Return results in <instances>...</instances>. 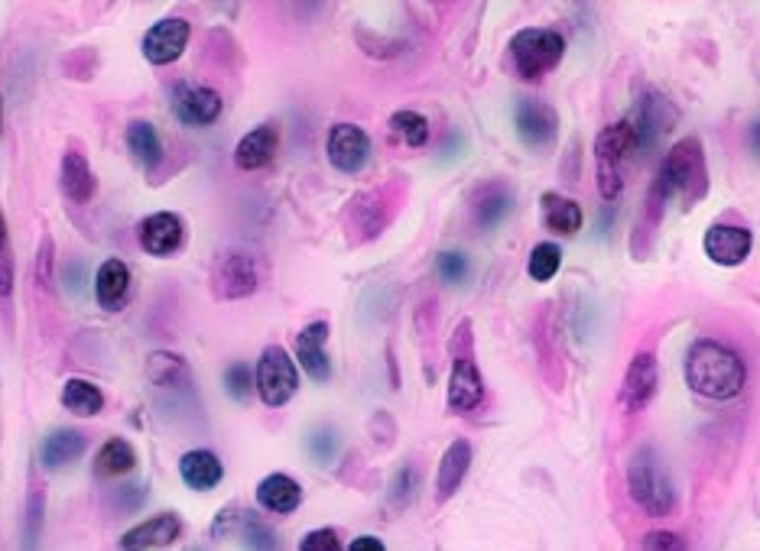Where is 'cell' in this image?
Segmentation results:
<instances>
[{"mask_svg":"<svg viewBox=\"0 0 760 551\" xmlns=\"http://www.w3.org/2000/svg\"><path fill=\"white\" fill-rule=\"evenodd\" d=\"M127 295H130V270H127V263L117 260V257L104 260L95 273L97 305L107 308V312H117L127 302Z\"/></svg>","mask_w":760,"mask_h":551,"instance_id":"4316f807","label":"cell"},{"mask_svg":"<svg viewBox=\"0 0 760 551\" xmlns=\"http://www.w3.org/2000/svg\"><path fill=\"white\" fill-rule=\"evenodd\" d=\"M224 110L221 94L208 85H195V82H180L173 89V114L180 117V124L186 127H211Z\"/></svg>","mask_w":760,"mask_h":551,"instance_id":"9a60e30c","label":"cell"},{"mask_svg":"<svg viewBox=\"0 0 760 551\" xmlns=\"http://www.w3.org/2000/svg\"><path fill=\"white\" fill-rule=\"evenodd\" d=\"M299 551H342V539L335 529H312L302 536Z\"/></svg>","mask_w":760,"mask_h":551,"instance_id":"b9f144b4","label":"cell"},{"mask_svg":"<svg viewBox=\"0 0 760 551\" xmlns=\"http://www.w3.org/2000/svg\"><path fill=\"white\" fill-rule=\"evenodd\" d=\"M469 467H472V445L465 438H456L446 448L442 460H439V473H436V500L439 503H446L449 496H456V490L469 477Z\"/></svg>","mask_w":760,"mask_h":551,"instance_id":"d4e9b609","label":"cell"},{"mask_svg":"<svg viewBox=\"0 0 760 551\" xmlns=\"http://www.w3.org/2000/svg\"><path fill=\"white\" fill-rule=\"evenodd\" d=\"M416 486H419V470L413 464H403L393 480H390V490H387V503L390 509H406L416 496Z\"/></svg>","mask_w":760,"mask_h":551,"instance_id":"74e56055","label":"cell"},{"mask_svg":"<svg viewBox=\"0 0 760 551\" xmlns=\"http://www.w3.org/2000/svg\"><path fill=\"white\" fill-rule=\"evenodd\" d=\"M192 39V26L186 16H163L157 20L147 33H143V43H140V52L150 66L163 69V66H173L186 56Z\"/></svg>","mask_w":760,"mask_h":551,"instance_id":"9c48e42d","label":"cell"},{"mask_svg":"<svg viewBox=\"0 0 760 551\" xmlns=\"http://www.w3.org/2000/svg\"><path fill=\"white\" fill-rule=\"evenodd\" d=\"M124 140H127V150L137 160V166L153 176V169L163 163V137H160V130L150 120H130L127 130H124Z\"/></svg>","mask_w":760,"mask_h":551,"instance_id":"484cf974","label":"cell"},{"mask_svg":"<svg viewBox=\"0 0 760 551\" xmlns=\"http://www.w3.org/2000/svg\"><path fill=\"white\" fill-rule=\"evenodd\" d=\"M46 270L53 273V237H43L39 247V282H46Z\"/></svg>","mask_w":760,"mask_h":551,"instance_id":"f6af8a7d","label":"cell"},{"mask_svg":"<svg viewBox=\"0 0 760 551\" xmlns=\"http://www.w3.org/2000/svg\"><path fill=\"white\" fill-rule=\"evenodd\" d=\"M59 185H62V195L72 201V204H89L97 195V179L85 160V153L79 150H69L62 156V166H59Z\"/></svg>","mask_w":760,"mask_h":551,"instance_id":"7402d4cb","label":"cell"},{"mask_svg":"<svg viewBox=\"0 0 760 551\" xmlns=\"http://www.w3.org/2000/svg\"><path fill=\"white\" fill-rule=\"evenodd\" d=\"M507 52H510V66L520 79H543L546 72H553L563 62L566 39L556 30L527 26V30H517L510 36Z\"/></svg>","mask_w":760,"mask_h":551,"instance_id":"3957f363","label":"cell"},{"mask_svg":"<svg viewBox=\"0 0 760 551\" xmlns=\"http://www.w3.org/2000/svg\"><path fill=\"white\" fill-rule=\"evenodd\" d=\"M644 551H686V542H682L676 532L660 529V532H650V536L644 539Z\"/></svg>","mask_w":760,"mask_h":551,"instance_id":"ee69618b","label":"cell"},{"mask_svg":"<svg viewBox=\"0 0 760 551\" xmlns=\"http://www.w3.org/2000/svg\"><path fill=\"white\" fill-rule=\"evenodd\" d=\"M469 273H472V260H469L462 250H442V254L436 257V276H439V282L459 285V282L469 279Z\"/></svg>","mask_w":760,"mask_h":551,"instance_id":"f35d334b","label":"cell"},{"mask_svg":"<svg viewBox=\"0 0 760 551\" xmlns=\"http://www.w3.org/2000/svg\"><path fill=\"white\" fill-rule=\"evenodd\" d=\"M540 211H543L546 231H553L560 237H572L581 227V208H578V201H572V198L560 195V191H546L540 198Z\"/></svg>","mask_w":760,"mask_h":551,"instance_id":"f546056e","label":"cell"},{"mask_svg":"<svg viewBox=\"0 0 760 551\" xmlns=\"http://www.w3.org/2000/svg\"><path fill=\"white\" fill-rule=\"evenodd\" d=\"M514 127H517L520 143H527V146H533V150H546V146L556 143L560 117H556V110H553L546 101L520 97V101L514 104Z\"/></svg>","mask_w":760,"mask_h":551,"instance_id":"8fae6325","label":"cell"},{"mask_svg":"<svg viewBox=\"0 0 760 551\" xmlns=\"http://www.w3.org/2000/svg\"><path fill=\"white\" fill-rule=\"evenodd\" d=\"M306 452L319 467H332L342 455V435L332 425H319L306 435Z\"/></svg>","mask_w":760,"mask_h":551,"instance_id":"e575fe53","label":"cell"},{"mask_svg":"<svg viewBox=\"0 0 760 551\" xmlns=\"http://www.w3.org/2000/svg\"><path fill=\"white\" fill-rule=\"evenodd\" d=\"M560 267H563V250H560L553 241H543V244H537V247L530 250V260H527V273H530V279L550 282L553 276L560 273Z\"/></svg>","mask_w":760,"mask_h":551,"instance_id":"d590c367","label":"cell"},{"mask_svg":"<svg viewBox=\"0 0 760 551\" xmlns=\"http://www.w3.org/2000/svg\"><path fill=\"white\" fill-rule=\"evenodd\" d=\"M257 503L267 509V513H277V516H289L299 509L302 503V486L299 480H292L289 473H270L257 483Z\"/></svg>","mask_w":760,"mask_h":551,"instance_id":"83f0119b","label":"cell"},{"mask_svg":"<svg viewBox=\"0 0 760 551\" xmlns=\"http://www.w3.org/2000/svg\"><path fill=\"white\" fill-rule=\"evenodd\" d=\"M43 526H46V500L39 490L30 493L26 509H23V549L36 551L43 542Z\"/></svg>","mask_w":760,"mask_h":551,"instance_id":"8d00e7d4","label":"cell"},{"mask_svg":"<svg viewBox=\"0 0 760 551\" xmlns=\"http://www.w3.org/2000/svg\"><path fill=\"white\" fill-rule=\"evenodd\" d=\"M641 150V137L634 124L614 120L595 137V160H598V191L604 201H614L621 195V163L631 160Z\"/></svg>","mask_w":760,"mask_h":551,"instance_id":"5b68a950","label":"cell"},{"mask_svg":"<svg viewBox=\"0 0 760 551\" xmlns=\"http://www.w3.org/2000/svg\"><path fill=\"white\" fill-rule=\"evenodd\" d=\"M371 137L358 124H335L325 137V156L345 176H358L371 163Z\"/></svg>","mask_w":760,"mask_h":551,"instance_id":"30bf717a","label":"cell"},{"mask_svg":"<svg viewBox=\"0 0 760 551\" xmlns=\"http://www.w3.org/2000/svg\"><path fill=\"white\" fill-rule=\"evenodd\" d=\"M13 292V250H10V234H7V221L0 211V298H7Z\"/></svg>","mask_w":760,"mask_h":551,"instance_id":"60d3db41","label":"cell"},{"mask_svg":"<svg viewBox=\"0 0 760 551\" xmlns=\"http://www.w3.org/2000/svg\"><path fill=\"white\" fill-rule=\"evenodd\" d=\"M705 257L715 263V267H741L748 257H751V247H755V237L745 224H728V221H718L705 231Z\"/></svg>","mask_w":760,"mask_h":551,"instance_id":"4fadbf2b","label":"cell"},{"mask_svg":"<svg viewBox=\"0 0 760 551\" xmlns=\"http://www.w3.org/2000/svg\"><path fill=\"white\" fill-rule=\"evenodd\" d=\"M183 536V519L176 513H157L143 523H137L134 529H127L117 542L120 551H160L170 549L173 542H180Z\"/></svg>","mask_w":760,"mask_h":551,"instance_id":"ac0fdd59","label":"cell"},{"mask_svg":"<svg viewBox=\"0 0 760 551\" xmlns=\"http://www.w3.org/2000/svg\"><path fill=\"white\" fill-rule=\"evenodd\" d=\"M254 389H257V383H254V370H251V364L238 361V364H228V367H224V392H228L231 399L244 402Z\"/></svg>","mask_w":760,"mask_h":551,"instance_id":"ab89813d","label":"cell"},{"mask_svg":"<svg viewBox=\"0 0 760 551\" xmlns=\"http://www.w3.org/2000/svg\"><path fill=\"white\" fill-rule=\"evenodd\" d=\"M186 551H205V549H198V546H192V549H186Z\"/></svg>","mask_w":760,"mask_h":551,"instance_id":"681fc988","label":"cell"},{"mask_svg":"<svg viewBox=\"0 0 760 551\" xmlns=\"http://www.w3.org/2000/svg\"><path fill=\"white\" fill-rule=\"evenodd\" d=\"M257 285H261V263H257L254 254L234 250V254H224V257L215 263V273H211V292H215V298H221V302H238V298L254 295Z\"/></svg>","mask_w":760,"mask_h":551,"instance_id":"ba28073f","label":"cell"},{"mask_svg":"<svg viewBox=\"0 0 760 551\" xmlns=\"http://www.w3.org/2000/svg\"><path fill=\"white\" fill-rule=\"evenodd\" d=\"M254 383H257V396H261L264 406L284 409L286 402L296 396V389H299V370H296V361L286 354L280 344L264 348L261 357H257Z\"/></svg>","mask_w":760,"mask_h":551,"instance_id":"52a82bcc","label":"cell"},{"mask_svg":"<svg viewBox=\"0 0 760 551\" xmlns=\"http://www.w3.org/2000/svg\"><path fill=\"white\" fill-rule=\"evenodd\" d=\"M481 402H484V379H481L475 351H472V325L462 321L452 341V373H449L446 406L465 415V412H475Z\"/></svg>","mask_w":760,"mask_h":551,"instance_id":"8992f818","label":"cell"},{"mask_svg":"<svg viewBox=\"0 0 760 551\" xmlns=\"http://www.w3.org/2000/svg\"><path fill=\"white\" fill-rule=\"evenodd\" d=\"M657 386H660V364L654 354L641 351L634 354V361L624 370V379H621V406L627 412H644L650 406V399L657 396Z\"/></svg>","mask_w":760,"mask_h":551,"instance_id":"2e32d148","label":"cell"},{"mask_svg":"<svg viewBox=\"0 0 760 551\" xmlns=\"http://www.w3.org/2000/svg\"><path fill=\"white\" fill-rule=\"evenodd\" d=\"M676 117H679V110L672 107V101L666 94L644 92L637 97V104H634V110H631L627 120L634 124V130L641 137V150H650V146H657L666 133L672 130Z\"/></svg>","mask_w":760,"mask_h":551,"instance_id":"7c38bea8","label":"cell"},{"mask_svg":"<svg viewBox=\"0 0 760 551\" xmlns=\"http://www.w3.org/2000/svg\"><path fill=\"white\" fill-rule=\"evenodd\" d=\"M666 204L679 201L682 208L699 204L709 195V166L699 137H682L664 156L657 179L650 185Z\"/></svg>","mask_w":760,"mask_h":551,"instance_id":"7a4b0ae2","label":"cell"},{"mask_svg":"<svg viewBox=\"0 0 760 551\" xmlns=\"http://www.w3.org/2000/svg\"><path fill=\"white\" fill-rule=\"evenodd\" d=\"M510 211H514V191H510V185H481L475 191V198H472V221H475V227L481 234L494 231Z\"/></svg>","mask_w":760,"mask_h":551,"instance_id":"44dd1931","label":"cell"},{"mask_svg":"<svg viewBox=\"0 0 760 551\" xmlns=\"http://www.w3.org/2000/svg\"><path fill=\"white\" fill-rule=\"evenodd\" d=\"M59 399H62V406H66L72 415H79V419H92V415H97V412L104 409V392L97 389L92 379H82V376L66 379Z\"/></svg>","mask_w":760,"mask_h":551,"instance_id":"4dcf8cb0","label":"cell"},{"mask_svg":"<svg viewBox=\"0 0 760 551\" xmlns=\"http://www.w3.org/2000/svg\"><path fill=\"white\" fill-rule=\"evenodd\" d=\"M137 244L150 257H173L186 244V224L173 211L147 214L137 227Z\"/></svg>","mask_w":760,"mask_h":551,"instance_id":"5bb4252c","label":"cell"},{"mask_svg":"<svg viewBox=\"0 0 760 551\" xmlns=\"http://www.w3.org/2000/svg\"><path fill=\"white\" fill-rule=\"evenodd\" d=\"M627 490L647 516H669L676 506V490L654 448L634 452L627 464Z\"/></svg>","mask_w":760,"mask_h":551,"instance_id":"277c9868","label":"cell"},{"mask_svg":"<svg viewBox=\"0 0 760 551\" xmlns=\"http://www.w3.org/2000/svg\"><path fill=\"white\" fill-rule=\"evenodd\" d=\"M393 201H390V188H375V191H365L352 201V214H348V227L355 231V241H375L380 237V231L390 224L393 218Z\"/></svg>","mask_w":760,"mask_h":551,"instance_id":"e0dca14e","label":"cell"},{"mask_svg":"<svg viewBox=\"0 0 760 551\" xmlns=\"http://www.w3.org/2000/svg\"><path fill=\"white\" fill-rule=\"evenodd\" d=\"M390 130H393V137H400L413 150L429 143V120L423 114H416V110H396L390 117Z\"/></svg>","mask_w":760,"mask_h":551,"instance_id":"836d02e7","label":"cell"},{"mask_svg":"<svg viewBox=\"0 0 760 551\" xmlns=\"http://www.w3.org/2000/svg\"><path fill=\"white\" fill-rule=\"evenodd\" d=\"M180 477L195 493H208L224 480V464L208 448H192L180 458Z\"/></svg>","mask_w":760,"mask_h":551,"instance_id":"cb8c5ba5","label":"cell"},{"mask_svg":"<svg viewBox=\"0 0 760 551\" xmlns=\"http://www.w3.org/2000/svg\"><path fill=\"white\" fill-rule=\"evenodd\" d=\"M111 500H114V509H117V513H134V509H140V503L147 500V490H143L140 483H130V486H114Z\"/></svg>","mask_w":760,"mask_h":551,"instance_id":"7bdbcfd3","label":"cell"},{"mask_svg":"<svg viewBox=\"0 0 760 551\" xmlns=\"http://www.w3.org/2000/svg\"><path fill=\"white\" fill-rule=\"evenodd\" d=\"M0 130H3V97H0Z\"/></svg>","mask_w":760,"mask_h":551,"instance_id":"c3c4849f","label":"cell"},{"mask_svg":"<svg viewBox=\"0 0 760 551\" xmlns=\"http://www.w3.org/2000/svg\"><path fill=\"white\" fill-rule=\"evenodd\" d=\"M748 143H751V150L760 156V120H755L751 124V133H748Z\"/></svg>","mask_w":760,"mask_h":551,"instance_id":"7dc6e473","label":"cell"},{"mask_svg":"<svg viewBox=\"0 0 760 551\" xmlns=\"http://www.w3.org/2000/svg\"><path fill=\"white\" fill-rule=\"evenodd\" d=\"M348 551H387V549H383V542H380L378 536H358V539L348 546Z\"/></svg>","mask_w":760,"mask_h":551,"instance_id":"bcb514c9","label":"cell"},{"mask_svg":"<svg viewBox=\"0 0 760 551\" xmlns=\"http://www.w3.org/2000/svg\"><path fill=\"white\" fill-rule=\"evenodd\" d=\"M147 376L153 386L170 389V392H192V370L180 354L157 351L147 357Z\"/></svg>","mask_w":760,"mask_h":551,"instance_id":"f1b7e54d","label":"cell"},{"mask_svg":"<svg viewBox=\"0 0 760 551\" xmlns=\"http://www.w3.org/2000/svg\"><path fill=\"white\" fill-rule=\"evenodd\" d=\"M296 361L306 370L312 383L332 379V357H329V321H312L296 335Z\"/></svg>","mask_w":760,"mask_h":551,"instance_id":"d6986e66","label":"cell"},{"mask_svg":"<svg viewBox=\"0 0 760 551\" xmlns=\"http://www.w3.org/2000/svg\"><path fill=\"white\" fill-rule=\"evenodd\" d=\"M277 150H280V130L274 124H261V127L247 130L238 140V146H234V166L244 169V173H257V169H264V166L274 163Z\"/></svg>","mask_w":760,"mask_h":551,"instance_id":"ffe728a7","label":"cell"},{"mask_svg":"<svg viewBox=\"0 0 760 551\" xmlns=\"http://www.w3.org/2000/svg\"><path fill=\"white\" fill-rule=\"evenodd\" d=\"M234 532H238L241 546L247 551H280V536H277V529H274L270 523H264L261 516H254V513H241Z\"/></svg>","mask_w":760,"mask_h":551,"instance_id":"d6a6232c","label":"cell"},{"mask_svg":"<svg viewBox=\"0 0 760 551\" xmlns=\"http://www.w3.org/2000/svg\"><path fill=\"white\" fill-rule=\"evenodd\" d=\"M686 383L692 386V392H699L705 399L728 402L745 389L748 367H745L741 354L732 351L728 344L702 338L686 354Z\"/></svg>","mask_w":760,"mask_h":551,"instance_id":"6da1fadb","label":"cell"},{"mask_svg":"<svg viewBox=\"0 0 760 551\" xmlns=\"http://www.w3.org/2000/svg\"><path fill=\"white\" fill-rule=\"evenodd\" d=\"M137 467V452L127 438H107L95 458L97 477H124Z\"/></svg>","mask_w":760,"mask_h":551,"instance_id":"1f68e13d","label":"cell"},{"mask_svg":"<svg viewBox=\"0 0 760 551\" xmlns=\"http://www.w3.org/2000/svg\"><path fill=\"white\" fill-rule=\"evenodd\" d=\"M85 445H89V438L82 432H76V429H56L39 445V464L49 473L66 470L69 464H76V460L85 455Z\"/></svg>","mask_w":760,"mask_h":551,"instance_id":"603a6c76","label":"cell"}]
</instances>
